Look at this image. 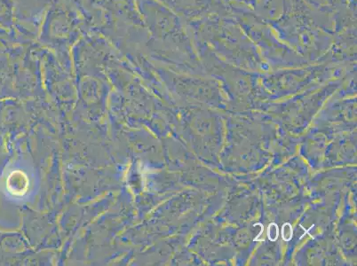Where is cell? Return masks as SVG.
<instances>
[{
  "label": "cell",
  "instance_id": "cell-1",
  "mask_svg": "<svg viewBox=\"0 0 357 266\" xmlns=\"http://www.w3.org/2000/svg\"><path fill=\"white\" fill-rule=\"evenodd\" d=\"M282 238L284 242H290L294 237V229L290 223H285L282 227Z\"/></svg>",
  "mask_w": 357,
  "mask_h": 266
},
{
  "label": "cell",
  "instance_id": "cell-2",
  "mask_svg": "<svg viewBox=\"0 0 357 266\" xmlns=\"http://www.w3.org/2000/svg\"><path fill=\"white\" fill-rule=\"evenodd\" d=\"M279 237L278 226L275 223H271L268 227V238L271 242H275Z\"/></svg>",
  "mask_w": 357,
  "mask_h": 266
}]
</instances>
